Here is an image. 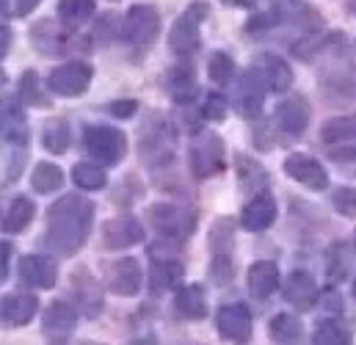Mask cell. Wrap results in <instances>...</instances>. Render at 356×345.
<instances>
[{"label":"cell","mask_w":356,"mask_h":345,"mask_svg":"<svg viewBox=\"0 0 356 345\" xmlns=\"http://www.w3.org/2000/svg\"><path fill=\"white\" fill-rule=\"evenodd\" d=\"M348 340H351V335L340 323H334V321H323L315 329V343L321 345H337V343H348Z\"/></svg>","instance_id":"obj_33"},{"label":"cell","mask_w":356,"mask_h":345,"mask_svg":"<svg viewBox=\"0 0 356 345\" xmlns=\"http://www.w3.org/2000/svg\"><path fill=\"white\" fill-rule=\"evenodd\" d=\"M33 202L31 199H25V196H17L8 207H6V213H3V218H0V227H3V232H22L31 221H33Z\"/></svg>","instance_id":"obj_22"},{"label":"cell","mask_w":356,"mask_h":345,"mask_svg":"<svg viewBox=\"0 0 356 345\" xmlns=\"http://www.w3.org/2000/svg\"><path fill=\"white\" fill-rule=\"evenodd\" d=\"M64 185V172L56 163H36V169L31 174V188L36 193H53Z\"/></svg>","instance_id":"obj_27"},{"label":"cell","mask_w":356,"mask_h":345,"mask_svg":"<svg viewBox=\"0 0 356 345\" xmlns=\"http://www.w3.org/2000/svg\"><path fill=\"white\" fill-rule=\"evenodd\" d=\"M31 45L44 56H61L64 47H67V28L61 31L58 22L42 19L31 28Z\"/></svg>","instance_id":"obj_17"},{"label":"cell","mask_w":356,"mask_h":345,"mask_svg":"<svg viewBox=\"0 0 356 345\" xmlns=\"http://www.w3.org/2000/svg\"><path fill=\"white\" fill-rule=\"evenodd\" d=\"M11 257H14V246H11V243H0V282L8 276Z\"/></svg>","instance_id":"obj_40"},{"label":"cell","mask_w":356,"mask_h":345,"mask_svg":"<svg viewBox=\"0 0 356 345\" xmlns=\"http://www.w3.org/2000/svg\"><path fill=\"white\" fill-rule=\"evenodd\" d=\"M238 94H241V111L246 116H257L260 108H263V97H266V81H263V75H260L257 67H252L243 75Z\"/></svg>","instance_id":"obj_20"},{"label":"cell","mask_w":356,"mask_h":345,"mask_svg":"<svg viewBox=\"0 0 356 345\" xmlns=\"http://www.w3.org/2000/svg\"><path fill=\"white\" fill-rule=\"evenodd\" d=\"M19 94H22V102L25 105H33V108H44L47 99H44V91H42V81L33 70H28L19 81Z\"/></svg>","instance_id":"obj_31"},{"label":"cell","mask_w":356,"mask_h":345,"mask_svg":"<svg viewBox=\"0 0 356 345\" xmlns=\"http://www.w3.org/2000/svg\"><path fill=\"white\" fill-rule=\"evenodd\" d=\"M235 75V61L227 53H213L207 61V78L213 83H229Z\"/></svg>","instance_id":"obj_32"},{"label":"cell","mask_w":356,"mask_h":345,"mask_svg":"<svg viewBox=\"0 0 356 345\" xmlns=\"http://www.w3.org/2000/svg\"><path fill=\"white\" fill-rule=\"evenodd\" d=\"M351 290H354V298H356V279H354V287H351Z\"/></svg>","instance_id":"obj_47"},{"label":"cell","mask_w":356,"mask_h":345,"mask_svg":"<svg viewBox=\"0 0 356 345\" xmlns=\"http://www.w3.org/2000/svg\"><path fill=\"white\" fill-rule=\"evenodd\" d=\"M202 116H204V119H213V122L224 119V116H227V99H224L221 94H207V99H204V105H202Z\"/></svg>","instance_id":"obj_37"},{"label":"cell","mask_w":356,"mask_h":345,"mask_svg":"<svg viewBox=\"0 0 356 345\" xmlns=\"http://www.w3.org/2000/svg\"><path fill=\"white\" fill-rule=\"evenodd\" d=\"M39 3H42V0H14V11H17L19 17H25V14H31Z\"/></svg>","instance_id":"obj_42"},{"label":"cell","mask_w":356,"mask_h":345,"mask_svg":"<svg viewBox=\"0 0 356 345\" xmlns=\"http://www.w3.org/2000/svg\"><path fill=\"white\" fill-rule=\"evenodd\" d=\"M149 218H152V224H155V230L163 235V238H172V241H185L191 232H193V224H196V218H193V213H188V210H182L177 204H155L152 210H149Z\"/></svg>","instance_id":"obj_7"},{"label":"cell","mask_w":356,"mask_h":345,"mask_svg":"<svg viewBox=\"0 0 356 345\" xmlns=\"http://www.w3.org/2000/svg\"><path fill=\"white\" fill-rule=\"evenodd\" d=\"M268 329H270V337H273L276 343H296V340L301 337V321H298L296 315H290V312L273 315Z\"/></svg>","instance_id":"obj_28"},{"label":"cell","mask_w":356,"mask_h":345,"mask_svg":"<svg viewBox=\"0 0 356 345\" xmlns=\"http://www.w3.org/2000/svg\"><path fill=\"white\" fill-rule=\"evenodd\" d=\"M346 6L351 8V14H356V0H346Z\"/></svg>","instance_id":"obj_46"},{"label":"cell","mask_w":356,"mask_h":345,"mask_svg":"<svg viewBox=\"0 0 356 345\" xmlns=\"http://www.w3.org/2000/svg\"><path fill=\"white\" fill-rule=\"evenodd\" d=\"M257 70H260V75H263V81H266V88L276 91V94L287 91L290 83H293V70H290V64H287L284 58H279V56H266Z\"/></svg>","instance_id":"obj_21"},{"label":"cell","mask_w":356,"mask_h":345,"mask_svg":"<svg viewBox=\"0 0 356 345\" xmlns=\"http://www.w3.org/2000/svg\"><path fill=\"white\" fill-rule=\"evenodd\" d=\"M329 259H337V265L332 262L329 265V273L334 276V279H343L346 273H348V265H351V255H348V246L346 243H337L332 252H329Z\"/></svg>","instance_id":"obj_36"},{"label":"cell","mask_w":356,"mask_h":345,"mask_svg":"<svg viewBox=\"0 0 356 345\" xmlns=\"http://www.w3.org/2000/svg\"><path fill=\"white\" fill-rule=\"evenodd\" d=\"M8 14V0H0V17H6Z\"/></svg>","instance_id":"obj_45"},{"label":"cell","mask_w":356,"mask_h":345,"mask_svg":"<svg viewBox=\"0 0 356 345\" xmlns=\"http://www.w3.org/2000/svg\"><path fill=\"white\" fill-rule=\"evenodd\" d=\"M177 312L185 315L188 321H199L207 315V304H204V290L199 284H188V287H179L177 290Z\"/></svg>","instance_id":"obj_24"},{"label":"cell","mask_w":356,"mask_h":345,"mask_svg":"<svg viewBox=\"0 0 356 345\" xmlns=\"http://www.w3.org/2000/svg\"><path fill=\"white\" fill-rule=\"evenodd\" d=\"M207 17V6L204 3H191L182 14L177 17V22L172 25V33H169V47L172 53L179 58H191L196 50H199V28Z\"/></svg>","instance_id":"obj_2"},{"label":"cell","mask_w":356,"mask_h":345,"mask_svg":"<svg viewBox=\"0 0 356 345\" xmlns=\"http://www.w3.org/2000/svg\"><path fill=\"white\" fill-rule=\"evenodd\" d=\"M246 284H249L252 298H257V301L268 298L279 287V268H276V262H270V259L252 262V268L246 273Z\"/></svg>","instance_id":"obj_19"},{"label":"cell","mask_w":356,"mask_h":345,"mask_svg":"<svg viewBox=\"0 0 356 345\" xmlns=\"http://www.w3.org/2000/svg\"><path fill=\"white\" fill-rule=\"evenodd\" d=\"M72 179H75V185L83 188V191H99V188H105V182H108L105 172H102L99 166H94V163H78V166L72 169Z\"/></svg>","instance_id":"obj_30"},{"label":"cell","mask_w":356,"mask_h":345,"mask_svg":"<svg viewBox=\"0 0 356 345\" xmlns=\"http://www.w3.org/2000/svg\"><path fill=\"white\" fill-rule=\"evenodd\" d=\"M39 310V301L36 296L31 293H8L3 301H0V321L6 326H25Z\"/></svg>","instance_id":"obj_15"},{"label":"cell","mask_w":356,"mask_h":345,"mask_svg":"<svg viewBox=\"0 0 356 345\" xmlns=\"http://www.w3.org/2000/svg\"><path fill=\"white\" fill-rule=\"evenodd\" d=\"M91 78H94V70L86 61H70V64L56 67L47 75V86H50V91H56L61 97H78V94H83L89 88Z\"/></svg>","instance_id":"obj_6"},{"label":"cell","mask_w":356,"mask_h":345,"mask_svg":"<svg viewBox=\"0 0 356 345\" xmlns=\"http://www.w3.org/2000/svg\"><path fill=\"white\" fill-rule=\"evenodd\" d=\"M326 144H343V141H354L356 138V116H337L329 119L321 130Z\"/></svg>","instance_id":"obj_29"},{"label":"cell","mask_w":356,"mask_h":345,"mask_svg":"<svg viewBox=\"0 0 356 345\" xmlns=\"http://www.w3.org/2000/svg\"><path fill=\"white\" fill-rule=\"evenodd\" d=\"M224 3H227V6H243V8H246V6H252L254 0H224Z\"/></svg>","instance_id":"obj_44"},{"label":"cell","mask_w":356,"mask_h":345,"mask_svg":"<svg viewBox=\"0 0 356 345\" xmlns=\"http://www.w3.org/2000/svg\"><path fill=\"white\" fill-rule=\"evenodd\" d=\"M334 207L343 216H356V191L354 188H340L334 193Z\"/></svg>","instance_id":"obj_38"},{"label":"cell","mask_w":356,"mask_h":345,"mask_svg":"<svg viewBox=\"0 0 356 345\" xmlns=\"http://www.w3.org/2000/svg\"><path fill=\"white\" fill-rule=\"evenodd\" d=\"M83 144L99 163H119L127 152V136L119 127L108 125H91L83 130Z\"/></svg>","instance_id":"obj_3"},{"label":"cell","mask_w":356,"mask_h":345,"mask_svg":"<svg viewBox=\"0 0 356 345\" xmlns=\"http://www.w3.org/2000/svg\"><path fill=\"white\" fill-rule=\"evenodd\" d=\"M182 279V265L175 259H155L149 268V290L163 293L169 287H177Z\"/></svg>","instance_id":"obj_23"},{"label":"cell","mask_w":356,"mask_h":345,"mask_svg":"<svg viewBox=\"0 0 356 345\" xmlns=\"http://www.w3.org/2000/svg\"><path fill=\"white\" fill-rule=\"evenodd\" d=\"M284 174L293 177L296 182L312 188V191H326L329 188V174H326V169L315 158H309V155H298V152L290 155L284 161Z\"/></svg>","instance_id":"obj_11"},{"label":"cell","mask_w":356,"mask_h":345,"mask_svg":"<svg viewBox=\"0 0 356 345\" xmlns=\"http://www.w3.org/2000/svg\"><path fill=\"white\" fill-rule=\"evenodd\" d=\"M19 279L28 287L50 290L58 279V265H56V259L44 257V255H25L19 259Z\"/></svg>","instance_id":"obj_10"},{"label":"cell","mask_w":356,"mask_h":345,"mask_svg":"<svg viewBox=\"0 0 356 345\" xmlns=\"http://www.w3.org/2000/svg\"><path fill=\"white\" fill-rule=\"evenodd\" d=\"M216 326H218V335L224 340L246 343L252 337V312L246 310V304H227L218 310Z\"/></svg>","instance_id":"obj_8"},{"label":"cell","mask_w":356,"mask_h":345,"mask_svg":"<svg viewBox=\"0 0 356 345\" xmlns=\"http://www.w3.org/2000/svg\"><path fill=\"white\" fill-rule=\"evenodd\" d=\"M8 47H11V31H8L6 25H0V61L6 58Z\"/></svg>","instance_id":"obj_43"},{"label":"cell","mask_w":356,"mask_h":345,"mask_svg":"<svg viewBox=\"0 0 356 345\" xmlns=\"http://www.w3.org/2000/svg\"><path fill=\"white\" fill-rule=\"evenodd\" d=\"M91 224H94V204L89 199L78 193L61 196L47 210L44 246L53 255H75L89 241Z\"/></svg>","instance_id":"obj_1"},{"label":"cell","mask_w":356,"mask_h":345,"mask_svg":"<svg viewBox=\"0 0 356 345\" xmlns=\"http://www.w3.org/2000/svg\"><path fill=\"white\" fill-rule=\"evenodd\" d=\"M158 31H161V14H158V8H152V6H133L127 11L122 33H124V39L130 45L147 47V45L155 42Z\"/></svg>","instance_id":"obj_5"},{"label":"cell","mask_w":356,"mask_h":345,"mask_svg":"<svg viewBox=\"0 0 356 345\" xmlns=\"http://www.w3.org/2000/svg\"><path fill=\"white\" fill-rule=\"evenodd\" d=\"M309 116H312L309 102H307L304 97H290V99H284V102L276 108V127H279L284 136L298 138V136L307 130Z\"/></svg>","instance_id":"obj_12"},{"label":"cell","mask_w":356,"mask_h":345,"mask_svg":"<svg viewBox=\"0 0 356 345\" xmlns=\"http://www.w3.org/2000/svg\"><path fill=\"white\" fill-rule=\"evenodd\" d=\"M75 323H78V310L70 304V301H53L44 312V337L53 340V343H64L72 332H75Z\"/></svg>","instance_id":"obj_9"},{"label":"cell","mask_w":356,"mask_h":345,"mask_svg":"<svg viewBox=\"0 0 356 345\" xmlns=\"http://www.w3.org/2000/svg\"><path fill=\"white\" fill-rule=\"evenodd\" d=\"M329 155L334 158V161H351V158H356V147H348V150H340L337 144L329 150Z\"/></svg>","instance_id":"obj_41"},{"label":"cell","mask_w":356,"mask_h":345,"mask_svg":"<svg viewBox=\"0 0 356 345\" xmlns=\"http://www.w3.org/2000/svg\"><path fill=\"white\" fill-rule=\"evenodd\" d=\"M70 141H72V130L64 119H50L42 130V144L47 152L53 155H64L70 150Z\"/></svg>","instance_id":"obj_25"},{"label":"cell","mask_w":356,"mask_h":345,"mask_svg":"<svg viewBox=\"0 0 356 345\" xmlns=\"http://www.w3.org/2000/svg\"><path fill=\"white\" fill-rule=\"evenodd\" d=\"M144 241V227L133 216L113 218L102 227V243L105 249H130Z\"/></svg>","instance_id":"obj_13"},{"label":"cell","mask_w":356,"mask_h":345,"mask_svg":"<svg viewBox=\"0 0 356 345\" xmlns=\"http://www.w3.org/2000/svg\"><path fill=\"white\" fill-rule=\"evenodd\" d=\"M56 11H58V22L70 31V28H78V25H83L86 19H91V14H94V0H61Z\"/></svg>","instance_id":"obj_26"},{"label":"cell","mask_w":356,"mask_h":345,"mask_svg":"<svg viewBox=\"0 0 356 345\" xmlns=\"http://www.w3.org/2000/svg\"><path fill=\"white\" fill-rule=\"evenodd\" d=\"M141 282H144V276H141L138 259L122 257L111 265V279H108V284H111L113 293H119V296H136V293L141 290Z\"/></svg>","instance_id":"obj_14"},{"label":"cell","mask_w":356,"mask_h":345,"mask_svg":"<svg viewBox=\"0 0 356 345\" xmlns=\"http://www.w3.org/2000/svg\"><path fill=\"white\" fill-rule=\"evenodd\" d=\"M108 111H111L113 116H119V119H127V116H133V113L138 111V102H136V99H119V102H113Z\"/></svg>","instance_id":"obj_39"},{"label":"cell","mask_w":356,"mask_h":345,"mask_svg":"<svg viewBox=\"0 0 356 345\" xmlns=\"http://www.w3.org/2000/svg\"><path fill=\"white\" fill-rule=\"evenodd\" d=\"M172 91H175L177 102H188V97L193 94V75H191V70H175L172 72Z\"/></svg>","instance_id":"obj_35"},{"label":"cell","mask_w":356,"mask_h":345,"mask_svg":"<svg viewBox=\"0 0 356 345\" xmlns=\"http://www.w3.org/2000/svg\"><path fill=\"white\" fill-rule=\"evenodd\" d=\"M284 298L296 310H301V312L312 310L315 301H318V284H315V279L307 271H293L290 279H287V284H284Z\"/></svg>","instance_id":"obj_16"},{"label":"cell","mask_w":356,"mask_h":345,"mask_svg":"<svg viewBox=\"0 0 356 345\" xmlns=\"http://www.w3.org/2000/svg\"><path fill=\"white\" fill-rule=\"evenodd\" d=\"M78 290H81V301H83V312L86 315H97L102 310V296H99V287L97 282H83L78 279Z\"/></svg>","instance_id":"obj_34"},{"label":"cell","mask_w":356,"mask_h":345,"mask_svg":"<svg viewBox=\"0 0 356 345\" xmlns=\"http://www.w3.org/2000/svg\"><path fill=\"white\" fill-rule=\"evenodd\" d=\"M191 169L199 179L216 177L224 169V144L216 133H202L191 147Z\"/></svg>","instance_id":"obj_4"},{"label":"cell","mask_w":356,"mask_h":345,"mask_svg":"<svg viewBox=\"0 0 356 345\" xmlns=\"http://www.w3.org/2000/svg\"><path fill=\"white\" fill-rule=\"evenodd\" d=\"M273 221H276V202H273L270 193H257V196L243 207V216H241V224H243L249 232H263Z\"/></svg>","instance_id":"obj_18"}]
</instances>
